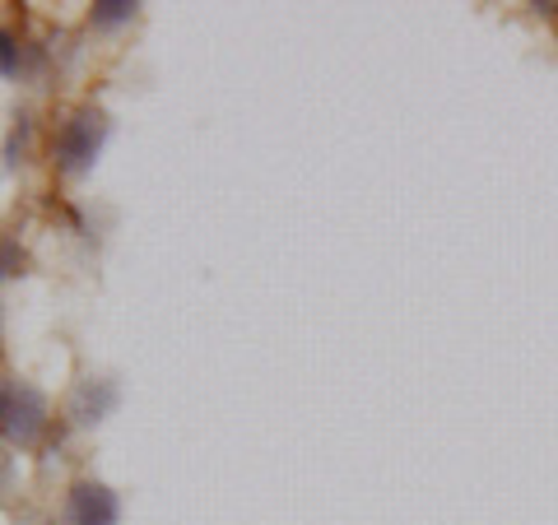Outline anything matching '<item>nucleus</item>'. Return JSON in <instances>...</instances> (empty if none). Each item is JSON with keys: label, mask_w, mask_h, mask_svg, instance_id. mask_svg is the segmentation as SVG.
<instances>
[{"label": "nucleus", "mask_w": 558, "mask_h": 525, "mask_svg": "<svg viewBox=\"0 0 558 525\" xmlns=\"http://www.w3.org/2000/svg\"><path fill=\"white\" fill-rule=\"evenodd\" d=\"M28 139H33V117H28V112H20V117H14V126L5 131V145H0V163H5L10 172L24 163Z\"/></svg>", "instance_id": "5"}, {"label": "nucleus", "mask_w": 558, "mask_h": 525, "mask_svg": "<svg viewBox=\"0 0 558 525\" xmlns=\"http://www.w3.org/2000/svg\"><path fill=\"white\" fill-rule=\"evenodd\" d=\"M61 525H121V498H117V488L98 484V479L70 484Z\"/></svg>", "instance_id": "2"}, {"label": "nucleus", "mask_w": 558, "mask_h": 525, "mask_svg": "<svg viewBox=\"0 0 558 525\" xmlns=\"http://www.w3.org/2000/svg\"><path fill=\"white\" fill-rule=\"evenodd\" d=\"M24 75V42L14 28H0V80H20Z\"/></svg>", "instance_id": "7"}, {"label": "nucleus", "mask_w": 558, "mask_h": 525, "mask_svg": "<svg viewBox=\"0 0 558 525\" xmlns=\"http://www.w3.org/2000/svg\"><path fill=\"white\" fill-rule=\"evenodd\" d=\"M14 391H20V381L0 377V432H5V424H10V410H14Z\"/></svg>", "instance_id": "9"}, {"label": "nucleus", "mask_w": 558, "mask_h": 525, "mask_svg": "<svg viewBox=\"0 0 558 525\" xmlns=\"http://www.w3.org/2000/svg\"><path fill=\"white\" fill-rule=\"evenodd\" d=\"M47 525H51V521H47Z\"/></svg>", "instance_id": "11"}, {"label": "nucleus", "mask_w": 558, "mask_h": 525, "mask_svg": "<svg viewBox=\"0 0 558 525\" xmlns=\"http://www.w3.org/2000/svg\"><path fill=\"white\" fill-rule=\"evenodd\" d=\"M135 14H140V0H94L89 24L94 28H121V24H131Z\"/></svg>", "instance_id": "6"}, {"label": "nucleus", "mask_w": 558, "mask_h": 525, "mask_svg": "<svg viewBox=\"0 0 558 525\" xmlns=\"http://www.w3.org/2000/svg\"><path fill=\"white\" fill-rule=\"evenodd\" d=\"M0 284H5V270H0Z\"/></svg>", "instance_id": "10"}, {"label": "nucleus", "mask_w": 558, "mask_h": 525, "mask_svg": "<svg viewBox=\"0 0 558 525\" xmlns=\"http://www.w3.org/2000/svg\"><path fill=\"white\" fill-rule=\"evenodd\" d=\"M51 428V405L47 395L38 387H28V381H20V391H14V410H10V424H5V442L20 447V451H33L47 437Z\"/></svg>", "instance_id": "3"}, {"label": "nucleus", "mask_w": 558, "mask_h": 525, "mask_svg": "<svg viewBox=\"0 0 558 525\" xmlns=\"http://www.w3.org/2000/svg\"><path fill=\"white\" fill-rule=\"evenodd\" d=\"M24 266H28V256L20 247V237H0V270H5V274H24Z\"/></svg>", "instance_id": "8"}, {"label": "nucleus", "mask_w": 558, "mask_h": 525, "mask_svg": "<svg viewBox=\"0 0 558 525\" xmlns=\"http://www.w3.org/2000/svg\"><path fill=\"white\" fill-rule=\"evenodd\" d=\"M112 135V121L108 112L98 108H80L61 121L57 139H51V163H57L61 178H84V172H94L102 145H108Z\"/></svg>", "instance_id": "1"}, {"label": "nucleus", "mask_w": 558, "mask_h": 525, "mask_svg": "<svg viewBox=\"0 0 558 525\" xmlns=\"http://www.w3.org/2000/svg\"><path fill=\"white\" fill-rule=\"evenodd\" d=\"M117 405H121V387H117V381L112 377H89V381H80V387H75L65 414H70V424H75V428H94Z\"/></svg>", "instance_id": "4"}]
</instances>
